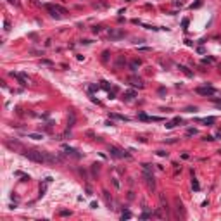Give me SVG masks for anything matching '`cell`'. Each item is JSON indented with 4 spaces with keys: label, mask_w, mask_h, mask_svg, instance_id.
<instances>
[{
    "label": "cell",
    "mask_w": 221,
    "mask_h": 221,
    "mask_svg": "<svg viewBox=\"0 0 221 221\" xmlns=\"http://www.w3.org/2000/svg\"><path fill=\"white\" fill-rule=\"evenodd\" d=\"M109 152H111L114 157H128V152H123V150L116 149V147H111V149H109Z\"/></svg>",
    "instance_id": "3"
},
{
    "label": "cell",
    "mask_w": 221,
    "mask_h": 221,
    "mask_svg": "<svg viewBox=\"0 0 221 221\" xmlns=\"http://www.w3.org/2000/svg\"><path fill=\"white\" fill-rule=\"evenodd\" d=\"M130 83H131L133 86H138V88H142V86H144L142 79H140V78H135V76H131V78H130Z\"/></svg>",
    "instance_id": "5"
},
{
    "label": "cell",
    "mask_w": 221,
    "mask_h": 221,
    "mask_svg": "<svg viewBox=\"0 0 221 221\" xmlns=\"http://www.w3.org/2000/svg\"><path fill=\"white\" fill-rule=\"evenodd\" d=\"M28 136L33 138V140H42L43 138V135H40V133H28Z\"/></svg>",
    "instance_id": "8"
},
{
    "label": "cell",
    "mask_w": 221,
    "mask_h": 221,
    "mask_svg": "<svg viewBox=\"0 0 221 221\" xmlns=\"http://www.w3.org/2000/svg\"><path fill=\"white\" fill-rule=\"evenodd\" d=\"M192 188H193V190H199V188H200V187H199V182H197V180H193V182H192Z\"/></svg>",
    "instance_id": "15"
},
{
    "label": "cell",
    "mask_w": 221,
    "mask_h": 221,
    "mask_svg": "<svg viewBox=\"0 0 221 221\" xmlns=\"http://www.w3.org/2000/svg\"><path fill=\"white\" fill-rule=\"evenodd\" d=\"M157 154L159 155H168V152H164V150H157Z\"/></svg>",
    "instance_id": "19"
},
{
    "label": "cell",
    "mask_w": 221,
    "mask_h": 221,
    "mask_svg": "<svg viewBox=\"0 0 221 221\" xmlns=\"http://www.w3.org/2000/svg\"><path fill=\"white\" fill-rule=\"evenodd\" d=\"M187 112H197V107H187Z\"/></svg>",
    "instance_id": "16"
},
{
    "label": "cell",
    "mask_w": 221,
    "mask_h": 221,
    "mask_svg": "<svg viewBox=\"0 0 221 221\" xmlns=\"http://www.w3.org/2000/svg\"><path fill=\"white\" fill-rule=\"evenodd\" d=\"M121 36H125L123 31H112L111 33V38H121Z\"/></svg>",
    "instance_id": "9"
},
{
    "label": "cell",
    "mask_w": 221,
    "mask_h": 221,
    "mask_svg": "<svg viewBox=\"0 0 221 221\" xmlns=\"http://www.w3.org/2000/svg\"><path fill=\"white\" fill-rule=\"evenodd\" d=\"M140 66V59H136V61H133L131 64H130V67H131V71H136V67Z\"/></svg>",
    "instance_id": "10"
},
{
    "label": "cell",
    "mask_w": 221,
    "mask_h": 221,
    "mask_svg": "<svg viewBox=\"0 0 221 221\" xmlns=\"http://www.w3.org/2000/svg\"><path fill=\"white\" fill-rule=\"evenodd\" d=\"M69 214H71L69 211H61V216H69Z\"/></svg>",
    "instance_id": "18"
},
{
    "label": "cell",
    "mask_w": 221,
    "mask_h": 221,
    "mask_svg": "<svg viewBox=\"0 0 221 221\" xmlns=\"http://www.w3.org/2000/svg\"><path fill=\"white\" fill-rule=\"evenodd\" d=\"M195 92H197L199 95H204V97H211V95L216 93V90H214L212 86H207V85H206V86H199Z\"/></svg>",
    "instance_id": "2"
},
{
    "label": "cell",
    "mask_w": 221,
    "mask_h": 221,
    "mask_svg": "<svg viewBox=\"0 0 221 221\" xmlns=\"http://www.w3.org/2000/svg\"><path fill=\"white\" fill-rule=\"evenodd\" d=\"M212 100L216 102V106H218V107H221V100H216V98H212Z\"/></svg>",
    "instance_id": "20"
},
{
    "label": "cell",
    "mask_w": 221,
    "mask_h": 221,
    "mask_svg": "<svg viewBox=\"0 0 221 221\" xmlns=\"http://www.w3.org/2000/svg\"><path fill=\"white\" fill-rule=\"evenodd\" d=\"M199 121H200V123H204V125H212V123L216 121V119H214V117L211 116V117H204V119H199Z\"/></svg>",
    "instance_id": "7"
},
{
    "label": "cell",
    "mask_w": 221,
    "mask_h": 221,
    "mask_svg": "<svg viewBox=\"0 0 221 221\" xmlns=\"http://www.w3.org/2000/svg\"><path fill=\"white\" fill-rule=\"evenodd\" d=\"M176 125H182V117H180V116H178V117H174L173 121L166 123V128H168V130H171V128H174Z\"/></svg>",
    "instance_id": "4"
},
{
    "label": "cell",
    "mask_w": 221,
    "mask_h": 221,
    "mask_svg": "<svg viewBox=\"0 0 221 221\" xmlns=\"http://www.w3.org/2000/svg\"><path fill=\"white\" fill-rule=\"evenodd\" d=\"M112 117H116V119H121V121H128V117H125V116H119V114H112Z\"/></svg>",
    "instance_id": "14"
},
{
    "label": "cell",
    "mask_w": 221,
    "mask_h": 221,
    "mask_svg": "<svg viewBox=\"0 0 221 221\" xmlns=\"http://www.w3.org/2000/svg\"><path fill=\"white\" fill-rule=\"evenodd\" d=\"M130 218H131V212H130V211H125V212L121 214V219H130Z\"/></svg>",
    "instance_id": "12"
},
{
    "label": "cell",
    "mask_w": 221,
    "mask_h": 221,
    "mask_svg": "<svg viewBox=\"0 0 221 221\" xmlns=\"http://www.w3.org/2000/svg\"><path fill=\"white\" fill-rule=\"evenodd\" d=\"M140 218H142V219H147V218H150V214H149V212H144V214L140 216Z\"/></svg>",
    "instance_id": "17"
},
{
    "label": "cell",
    "mask_w": 221,
    "mask_h": 221,
    "mask_svg": "<svg viewBox=\"0 0 221 221\" xmlns=\"http://www.w3.org/2000/svg\"><path fill=\"white\" fill-rule=\"evenodd\" d=\"M133 97H135V92H126V93H125V98H126V100H131Z\"/></svg>",
    "instance_id": "11"
},
{
    "label": "cell",
    "mask_w": 221,
    "mask_h": 221,
    "mask_svg": "<svg viewBox=\"0 0 221 221\" xmlns=\"http://www.w3.org/2000/svg\"><path fill=\"white\" fill-rule=\"evenodd\" d=\"M187 135H188V136H192V135H197V130H195V128H190V130H187Z\"/></svg>",
    "instance_id": "13"
},
{
    "label": "cell",
    "mask_w": 221,
    "mask_h": 221,
    "mask_svg": "<svg viewBox=\"0 0 221 221\" xmlns=\"http://www.w3.org/2000/svg\"><path fill=\"white\" fill-rule=\"evenodd\" d=\"M178 69H180V71H183V73H185L188 78H192V76H193V73H192V71H190L187 66H183V64H178Z\"/></svg>",
    "instance_id": "6"
},
{
    "label": "cell",
    "mask_w": 221,
    "mask_h": 221,
    "mask_svg": "<svg viewBox=\"0 0 221 221\" xmlns=\"http://www.w3.org/2000/svg\"><path fill=\"white\" fill-rule=\"evenodd\" d=\"M24 155H26L29 161L38 163V164L47 163V161H45V152H40V150H28V152H24Z\"/></svg>",
    "instance_id": "1"
}]
</instances>
